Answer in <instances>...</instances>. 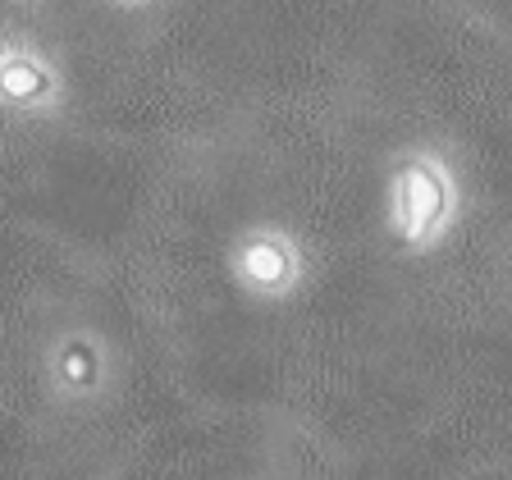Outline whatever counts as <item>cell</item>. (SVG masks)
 Instances as JSON below:
<instances>
[{
    "label": "cell",
    "instance_id": "obj_2",
    "mask_svg": "<svg viewBox=\"0 0 512 480\" xmlns=\"http://www.w3.org/2000/svg\"><path fill=\"white\" fill-rule=\"evenodd\" d=\"M229 266H234V279L247 293H256V298H266V302H279V298H288V293H298L307 261H302L293 234L261 224V229H247V234L238 238Z\"/></svg>",
    "mask_w": 512,
    "mask_h": 480
},
{
    "label": "cell",
    "instance_id": "obj_4",
    "mask_svg": "<svg viewBox=\"0 0 512 480\" xmlns=\"http://www.w3.org/2000/svg\"><path fill=\"white\" fill-rule=\"evenodd\" d=\"M119 10H142V5H147V0H115Z\"/></svg>",
    "mask_w": 512,
    "mask_h": 480
},
{
    "label": "cell",
    "instance_id": "obj_3",
    "mask_svg": "<svg viewBox=\"0 0 512 480\" xmlns=\"http://www.w3.org/2000/svg\"><path fill=\"white\" fill-rule=\"evenodd\" d=\"M0 87H5V101L10 106H28L42 110L55 92H60V78L46 64L42 51H23V46H10L5 51V74H0Z\"/></svg>",
    "mask_w": 512,
    "mask_h": 480
},
{
    "label": "cell",
    "instance_id": "obj_1",
    "mask_svg": "<svg viewBox=\"0 0 512 480\" xmlns=\"http://www.w3.org/2000/svg\"><path fill=\"white\" fill-rule=\"evenodd\" d=\"M458 220V179L435 151H407L389 174V234L403 252H430Z\"/></svg>",
    "mask_w": 512,
    "mask_h": 480
}]
</instances>
